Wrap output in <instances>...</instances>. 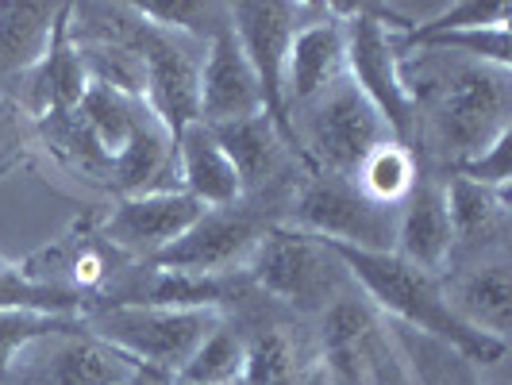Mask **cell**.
Returning a JSON list of instances; mask_svg holds the SVG:
<instances>
[{
	"label": "cell",
	"instance_id": "obj_22",
	"mask_svg": "<svg viewBox=\"0 0 512 385\" xmlns=\"http://www.w3.org/2000/svg\"><path fill=\"white\" fill-rule=\"evenodd\" d=\"M143 108H147L143 97L124 93V89H116V85H108V81L89 77V89H85V97L77 104V116H81V124L89 128V135L101 143V151L108 154V158H116V154L128 147L131 131L139 124Z\"/></svg>",
	"mask_w": 512,
	"mask_h": 385
},
{
	"label": "cell",
	"instance_id": "obj_23",
	"mask_svg": "<svg viewBox=\"0 0 512 385\" xmlns=\"http://www.w3.org/2000/svg\"><path fill=\"white\" fill-rule=\"evenodd\" d=\"M416 178H420V158H416V151L405 147V143H397V139H389L378 151L366 154V162H362L359 174L351 181L359 185L370 201H378L385 208H401V201L412 193Z\"/></svg>",
	"mask_w": 512,
	"mask_h": 385
},
{
	"label": "cell",
	"instance_id": "obj_12",
	"mask_svg": "<svg viewBox=\"0 0 512 385\" xmlns=\"http://www.w3.org/2000/svg\"><path fill=\"white\" fill-rule=\"evenodd\" d=\"M243 332V378L239 385H301L308 370L320 362L312 328L251 297L247 305L228 312Z\"/></svg>",
	"mask_w": 512,
	"mask_h": 385
},
{
	"label": "cell",
	"instance_id": "obj_27",
	"mask_svg": "<svg viewBox=\"0 0 512 385\" xmlns=\"http://www.w3.org/2000/svg\"><path fill=\"white\" fill-rule=\"evenodd\" d=\"M85 316H54V312H31V308H0V382L8 374L12 359L24 351L27 343L43 335L66 332L81 324Z\"/></svg>",
	"mask_w": 512,
	"mask_h": 385
},
{
	"label": "cell",
	"instance_id": "obj_29",
	"mask_svg": "<svg viewBox=\"0 0 512 385\" xmlns=\"http://www.w3.org/2000/svg\"><path fill=\"white\" fill-rule=\"evenodd\" d=\"M509 151H512V131H505L501 139H493V143H489L486 151L474 154V158H466L459 170H451V174H459V178H466V181H478V185H486V189L512 193Z\"/></svg>",
	"mask_w": 512,
	"mask_h": 385
},
{
	"label": "cell",
	"instance_id": "obj_15",
	"mask_svg": "<svg viewBox=\"0 0 512 385\" xmlns=\"http://www.w3.org/2000/svg\"><path fill=\"white\" fill-rule=\"evenodd\" d=\"M347 54V24L335 4H316V16L297 27L289 54H285V116L297 112L301 104L320 97L332 81L347 74L343 66Z\"/></svg>",
	"mask_w": 512,
	"mask_h": 385
},
{
	"label": "cell",
	"instance_id": "obj_18",
	"mask_svg": "<svg viewBox=\"0 0 512 385\" xmlns=\"http://www.w3.org/2000/svg\"><path fill=\"white\" fill-rule=\"evenodd\" d=\"M266 112L262 108V89L258 77L231 35V24L216 31L205 47V66H201V124L220 128Z\"/></svg>",
	"mask_w": 512,
	"mask_h": 385
},
{
	"label": "cell",
	"instance_id": "obj_4",
	"mask_svg": "<svg viewBox=\"0 0 512 385\" xmlns=\"http://www.w3.org/2000/svg\"><path fill=\"white\" fill-rule=\"evenodd\" d=\"M289 128L308 170L347 181L359 174L366 154L393 139L378 108L362 97L359 85L347 74L332 81L320 97L289 112Z\"/></svg>",
	"mask_w": 512,
	"mask_h": 385
},
{
	"label": "cell",
	"instance_id": "obj_19",
	"mask_svg": "<svg viewBox=\"0 0 512 385\" xmlns=\"http://www.w3.org/2000/svg\"><path fill=\"white\" fill-rule=\"evenodd\" d=\"M170 189H181L178 139L154 120L151 108H143L128 147L112 158L108 197L124 201V197H147V193H170Z\"/></svg>",
	"mask_w": 512,
	"mask_h": 385
},
{
	"label": "cell",
	"instance_id": "obj_25",
	"mask_svg": "<svg viewBox=\"0 0 512 385\" xmlns=\"http://www.w3.org/2000/svg\"><path fill=\"white\" fill-rule=\"evenodd\" d=\"M401 47V43H397ZM455 54L466 62H486V66H509L512 70V47H509V24H489V27H462V31H443V35H424L416 43H405L401 54Z\"/></svg>",
	"mask_w": 512,
	"mask_h": 385
},
{
	"label": "cell",
	"instance_id": "obj_13",
	"mask_svg": "<svg viewBox=\"0 0 512 385\" xmlns=\"http://www.w3.org/2000/svg\"><path fill=\"white\" fill-rule=\"evenodd\" d=\"M205 208L197 205L185 189H170V193H147V197H124L101 208L97 228H101L104 243L116 247L131 262H151L162 255L174 239H181L193 228V220Z\"/></svg>",
	"mask_w": 512,
	"mask_h": 385
},
{
	"label": "cell",
	"instance_id": "obj_11",
	"mask_svg": "<svg viewBox=\"0 0 512 385\" xmlns=\"http://www.w3.org/2000/svg\"><path fill=\"white\" fill-rule=\"evenodd\" d=\"M316 16V4H289V0H266V4H228L231 35L239 39V47L247 54L251 70L262 89V108L266 116L285 131V139L293 143V128L285 116V54L297 35V27ZM297 147V143H293Z\"/></svg>",
	"mask_w": 512,
	"mask_h": 385
},
{
	"label": "cell",
	"instance_id": "obj_32",
	"mask_svg": "<svg viewBox=\"0 0 512 385\" xmlns=\"http://www.w3.org/2000/svg\"><path fill=\"white\" fill-rule=\"evenodd\" d=\"M128 385H174L170 378H158V374H147V370H135V378Z\"/></svg>",
	"mask_w": 512,
	"mask_h": 385
},
{
	"label": "cell",
	"instance_id": "obj_6",
	"mask_svg": "<svg viewBox=\"0 0 512 385\" xmlns=\"http://www.w3.org/2000/svg\"><path fill=\"white\" fill-rule=\"evenodd\" d=\"M224 320L216 308H101L85 316V328L104 339L112 351H120L135 370H147L158 378H178L189 355L205 343V335Z\"/></svg>",
	"mask_w": 512,
	"mask_h": 385
},
{
	"label": "cell",
	"instance_id": "obj_10",
	"mask_svg": "<svg viewBox=\"0 0 512 385\" xmlns=\"http://www.w3.org/2000/svg\"><path fill=\"white\" fill-rule=\"evenodd\" d=\"M131 378L135 362L112 351L81 320L66 332L27 343L0 385H128Z\"/></svg>",
	"mask_w": 512,
	"mask_h": 385
},
{
	"label": "cell",
	"instance_id": "obj_7",
	"mask_svg": "<svg viewBox=\"0 0 512 385\" xmlns=\"http://www.w3.org/2000/svg\"><path fill=\"white\" fill-rule=\"evenodd\" d=\"M347 24V77L378 108L385 128L397 143H416V97L405 77V54L397 47V31L385 24L370 4H335Z\"/></svg>",
	"mask_w": 512,
	"mask_h": 385
},
{
	"label": "cell",
	"instance_id": "obj_21",
	"mask_svg": "<svg viewBox=\"0 0 512 385\" xmlns=\"http://www.w3.org/2000/svg\"><path fill=\"white\" fill-rule=\"evenodd\" d=\"M62 8L66 4H0V93H12L47 54Z\"/></svg>",
	"mask_w": 512,
	"mask_h": 385
},
{
	"label": "cell",
	"instance_id": "obj_14",
	"mask_svg": "<svg viewBox=\"0 0 512 385\" xmlns=\"http://www.w3.org/2000/svg\"><path fill=\"white\" fill-rule=\"evenodd\" d=\"M443 201H447V220H451V266L482 262V258H509L512 193L486 189L459 174H443Z\"/></svg>",
	"mask_w": 512,
	"mask_h": 385
},
{
	"label": "cell",
	"instance_id": "obj_8",
	"mask_svg": "<svg viewBox=\"0 0 512 385\" xmlns=\"http://www.w3.org/2000/svg\"><path fill=\"white\" fill-rule=\"evenodd\" d=\"M285 228L316 235L324 243L355 247V251H393L397 208L370 201L355 181L308 170L289 205Z\"/></svg>",
	"mask_w": 512,
	"mask_h": 385
},
{
	"label": "cell",
	"instance_id": "obj_9",
	"mask_svg": "<svg viewBox=\"0 0 512 385\" xmlns=\"http://www.w3.org/2000/svg\"><path fill=\"white\" fill-rule=\"evenodd\" d=\"M135 20H139L135 51L143 62V104L151 108L154 120L178 139V131L201 120V66H205L208 43L147 24L139 12H135Z\"/></svg>",
	"mask_w": 512,
	"mask_h": 385
},
{
	"label": "cell",
	"instance_id": "obj_33",
	"mask_svg": "<svg viewBox=\"0 0 512 385\" xmlns=\"http://www.w3.org/2000/svg\"><path fill=\"white\" fill-rule=\"evenodd\" d=\"M497 385H505V382H497Z\"/></svg>",
	"mask_w": 512,
	"mask_h": 385
},
{
	"label": "cell",
	"instance_id": "obj_26",
	"mask_svg": "<svg viewBox=\"0 0 512 385\" xmlns=\"http://www.w3.org/2000/svg\"><path fill=\"white\" fill-rule=\"evenodd\" d=\"M131 8L147 24L201 39V43H208L216 31L228 27V4H212V0H143V4H131Z\"/></svg>",
	"mask_w": 512,
	"mask_h": 385
},
{
	"label": "cell",
	"instance_id": "obj_1",
	"mask_svg": "<svg viewBox=\"0 0 512 385\" xmlns=\"http://www.w3.org/2000/svg\"><path fill=\"white\" fill-rule=\"evenodd\" d=\"M432 58H439L436 66L420 62L424 85H412V97H416L412 151L420 158V166L451 174L466 158L482 154L493 139L512 131V70L447 58V54H432Z\"/></svg>",
	"mask_w": 512,
	"mask_h": 385
},
{
	"label": "cell",
	"instance_id": "obj_17",
	"mask_svg": "<svg viewBox=\"0 0 512 385\" xmlns=\"http://www.w3.org/2000/svg\"><path fill=\"white\" fill-rule=\"evenodd\" d=\"M443 297L451 312L474 332L509 343L512 328V262L509 258H482L451 266L443 278Z\"/></svg>",
	"mask_w": 512,
	"mask_h": 385
},
{
	"label": "cell",
	"instance_id": "obj_20",
	"mask_svg": "<svg viewBox=\"0 0 512 385\" xmlns=\"http://www.w3.org/2000/svg\"><path fill=\"white\" fill-rule=\"evenodd\" d=\"M178 178L181 189L201 208H224L243 197V185H239L228 151L201 120L178 131Z\"/></svg>",
	"mask_w": 512,
	"mask_h": 385
},
{
	"label": "cell",
	"instance_id": "obj_3",
	"mask_svg": "<svg viewBox=\"0 0 512 385\" xmlns=\"http://www.w3.org/2000/svg\"><path fill=\"white\" fill-rule=\"evenodd\" d=\"M243 274L266 305H274L301 324H312L332 301L355 289V278L347 274L332 243L285 224L262 235L255 258L247 262Z\"/></svg>",
	"mask_w": 512,
	"mask_h": 385
},
{
	"label": "cell",
	"instance_id": "obj_2",
	"mask_svg": "<svg viewBox=\"0 0 512 385\" xmlns=\"http://www.w3.org/2000/svg\"><path fill=\"white\" fill-rule=\"evenodd\" d=\"M332 247L335 255L343 258L347 274L362 289V297L378 308L385 320L424 335V339H436L482 374L505 366L509 343L489 339V335L474 332L470 324H462L447 305L439 278L401 262L393 251H355V247H339V243H332Z\"/></svg>",
	"mask_w": 512,
	"mask_h": 385
},
{
	"label": "cell",
	"instance_id": "obj_5",
	"mask_svg": "<svg viewBox=\"0 0 512 385\" xmlns=\"http://www.w3.org/2000/svg\"><path fill=\"white\" fill-rule=\"evenodd\" d=\"M289 220V205L278 197H239L235 205L205 208L193 228L174 239L162 255L147 266L158 270H181V274H205V278H228L243 274L255 258L262 235Z\"/></svg>",
	"mask_w": 512,
	"mask_h": 385
},
{
	"label": "cell",
	"instance_id": "obj_16",
	"mask_svg": "<svg viewBox=\"0 0 512 385\" xmlns=\"http://www.w3.org/2000/svg\"><path fill=\"white\" fill-rule=\"evenodd\" d=\"M393 255L432 278H443L451 266V220L443 201V174L428 166H420L412 193L397 208Z\"/></svg>",
	"mask_w": 512,
	"mask_h": 385
},
{
	"label": "cell",
	"instance_id": "obj_28",
	"mask_svg": "<svg viewBox=\"0 0 512 385\" xmlns=\"http://www.w3.org/2000/svg\"><path fill=\"white\" fill-rule=\"evenodd\" d=\"M35 154V128L24 116V108L0 93V181L16 174L27 158Z\"/></svg>",
	"mask_w": 512,
	"mask_h": 385
},
{
	"label": "cell",
	"instance_id": "obj_30",
	"mask_svg": "<svg viewBox=\"0 0 512 385\" xmlns=\"http://www.w3.org/2000/svg\"><path fill=\"white\" fill-rule=\"evenodd\" d=\"M324 366H328V382L332 385H370L366 382V370H362L359 351H339V355H328Z\"/></svg>",
	"mask_w": 512,
	"mask_h": 385
},
{
	"label": "cell",
	"instance_id": "obj_24",
	"mask_svg": "<svg viewBox=\"0 0 512 385\" xmlns=\"http://www.w3.org/2000/svg\"><path fill=\"white\" fill-rule=\"evenodd\" d=\"M243 378V332L224 312V320L189 355L174 385H239Z\"/></svg>",
	"mask_w": 512,
	"mask_h": 385
},
{
	"label": "cell",
	"instance_id": "obj_31",
	"mask_svg": "<svg viewBox=\"0 0 512 385\" xmlns=\"http://www.w3.org/2000/svg\"><path fill=\"white\" fill-rule=\"evenodd\" d=\"M301 385H332V382H328V366H324V359L308 370V378Z\"/></svg>",
	"mask_w": 512,
	"mask_h": 385
}]
</instances>
